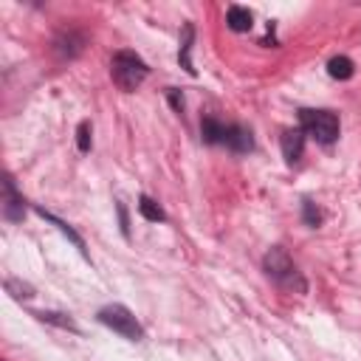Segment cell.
Listing matches in <instances>:
<instances>
[{
    "label": "cell",
    "instance_id": "1",
    "mask_svg": "<svg viewBox=\"0 0 361 361\" xmlns=\"http://www.w3.org/2000/svg\"><path fill=\"white\" fill-rule=\"evenodd\" d=\"M262 265H265V274H268L279 288H285V290H296V293H305V290H307V285H305L299 268L293 265V259L288 257L285 248H279V245L271 248V251L265 254Z\"/></svg>",
    "mask_w": 361,
    "mask_h": 361
},
{
    "label": "cell",
    "instance_id": "6",
    "mask_svg": "<svg viewBox=\"0 0 361 361\" xmlns=\"http://www.w3.org/2000/svg\"><path fill=\"white\" fill-rule=\"evenodd\" d=\"M226 147H231L234 152H248L251 147H254V138H251V133L243 127V124H231L228 130H226V141H223Z\"/></svg>",
    "mask_w": 361,
    "mask_h": 361
},
{
    "label": "cell",
    "instance_id": "11",
    "mask_svg": "<svg viewBox=\"0 0 361 361\" xmlns=\"http://www.w3.org/2000/svg\"><path fill=\"white\" fill-rule=\"evenodd\" d=\"M138 212H141V217H147V220H152V223H161V220L166 217V214H164V209H161L152 197H147V195L138 200Z\"/></svg>",
    "mask_w": 361,
    "mask_h": 361
},
{
    "label": "cell",
    "instance_id": "10",
    "mask_svg": "<svg viewBox=\"0 0 361 361\" xmlns=\"http://www.w3.org/2000/svg\"><path fill=\"white\" fill-rule=\"evenodd\" d=\"M6 217H11V220H20L23 217V197L14 195L11 180H6Z\"/></svg>",
    "mask_w": 361,
    "mask_h": 361
},
{
    "label": "cell",
    "instance_id": "17",
    "mask_svg": "<svg viewBox=\"0 0 361 361\" xmlns=\"http://www.w3.org/2000/svg\"><path fill=\"white\" fill-rule=\"evenodd\" d=\"M169 99H172V104H175V110H180V107H183V99H180V96H178L175 90L169 93Z\"/></svg>",
    "mask_w": 361,
    "mask_h": 361
},
{
    "label": "cell",
    "instance_id": "5",
    "mask_svg": "<svg viewBox=\"0 0 361 361\" xmlns=\"http://www.w3.org/2000/svg\"><path fill=\"white\" fill-rule=\"evenodd\" d=\"M305 149V133L302 130H285L282 133V155L288 164H296Z\"/></svg>",
    "mask_w": 361,
    "mask_h": 361
},
{
    "label": "cell",
    "instance_id": "14",
    "mask_svg": "<svg viewBox=\"0 0 361 361\" xmlns=\"http://www.w3.org/2000/svg\"><path fill=\"white\" fill-rule=\"evenodd\" d=\"M90 133H93L90 121H82V124H79V130H76V144H79V152H90Z\"/></svg>",
    "mask_w": 361,
    "mask_h": 361
},
{
    "label": "cell",
    "instance_id": "3",
    "mask_svg": "<svg viewBox=\"0 0 361 361\" xmlns=\"http://www.w3.org/2000/svg\"><path fill=\"white\" fill-rule=\"evenodd\" d=\"M302 133L316 138L319 144H333L338 135V118L330 110H299Z\"/></svg>",
    "mask_w": 361,
    "mask_h": 361
},
{
    "label": "cell",
    "instance_id": "2",
    "mask_svg": "<svg viewBox=\"0 0 361 361\" xmlns=\"http://www.w3.org/2000/svg\"><path fill=\"white\" fill-rule=\"evenodd\" d=\"M110 76H113V82H116L121 90L133 93V90H138L141 82L147 79V62H144L138 54H133V51H118V54H113Z\"/></svg>",
    "mask_w": 361,
    "mask_h": 361
},
{
    "label": "cell",
    "instance_id": "13",
    "mask_svg": "<svg viewBox=\"0 0 361 361\" xmlns=\"http://www.w3.org/2000/svg\"><path fill=\"white\" fill-rule=\"evenodd\" d=\"M192 34H195V28H192V25H186V28H183V45H180V62H183V68H186L189 73H195V68H192V62H189V48H192Z\"/></svg>",
    "mask_w": 361,
    "mask_h": 361
},
{
    "label": "cell",
    "instance_id": "15",
    "mask_svg": "<svg viewBox=\"0 0 361 361\" xmlns=\"http://www.w3.org/2000/svg\"><path fill=\"white\" fill-rule=\"evenodd\" d=\"M37 319L39 322H51V324H59V327H65V330H76V324H73V319H65L62 313H37Z\"/></svg>",
    "mask_w": 361,
    "mask_h": 361
},
{
    "label": "cell",
    "instance_id": "8",
    "mask_svg": "<svg viewBox=\"0 0 361 361\" xmlns=\"http://www.w3.org/2000/svg\"><path fill=\"white\" fill-rule=\"evenodd\" d=\"M327 73H330L333 79H350V76L355 73V65H353V59H347V56H333V59L327 62Z\"/></svg>",
    "mask_w": 361,
    "mask_h": 361
},
{
    "label": "cell",
    "instance_id": "7",
    "mask_svg": "<svg viewBox=\"0 0 361 361\" xmlns=\"http://www.w3.org/2000/svg\"><path fill=\"white\" fill-rule=\"evenodd\" d=\"M226 23H228V28H231V31L243 34V31H248V28L254 25V17H251V11H248V8H243V6H231V8H228V14H226Z\"/></svg>",
    "mask_w": 361,
    "mask_h": 361
},
{
    "label": "cell",
    "instance_id": "12",
    "mask_svg": "<svg viewBox=\"0 0 361 361\" xmlns=\"http://www.w3.org/2000/svg\"><path fill=\"white\" fill-rule=\"evenodd\" d=\"M6 290H8L14 299H31V296H34V288L25 285V282H17V279H6Z\"/></svg>",
    "mask_w": 361,
    "mask_h": 361
},
{
    "label": "cell",
    "instance_id": "4",
    "mask_svg": "<svg viewBox=\"0 0 361 361\" xmlns=\"http://www.w3.org/2000/svg\"><path fill=\"white\" fill-rule=\"evenodd\" d=\"M99 322L110 330H116L118 336L130 338V341H141L144 338V330L138 324V319L124 307V305H107L99 310Z\"/></svg>",
    "mask_w": 361,
    "mask_h": 361
},
{
    "label": "cell",
    "instance_id": "16",
    "mask_svg": "<svg viewBox=\"0 0 361 361\" xmlns=\"http://www.w3.org/2000/svg\"><path fill=\"white\" fill-rule=\"evenodd\" d=\"M319 220H322V212L307 200V203H305V223H307V226H319Z\"/></svg>",
    "mask_w": 361,
    "mask_h": 361
},
{
    "label": "cell",
    "instance_id": "9",
    "mask_svg": "<svg viewBox=\"0 0 361 361\" xmlns=\"http://www.w3.org/2000/svg\"><path fill=\"white\" fill-rule=\"evenodd\" d=\"M226 124H220L217 118H203V141L206 144H223L226 141Z\"/></svg>",
    "mask_w": 361,
    "mask_h": 361
}]
</instances>
